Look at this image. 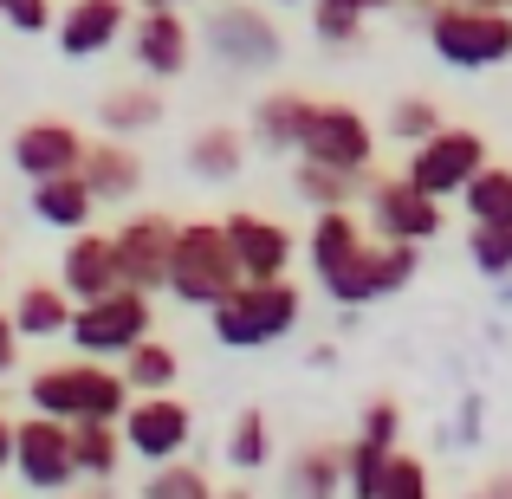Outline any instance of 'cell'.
I'll use <instances>...</instances> for the list:
<instances>
[{
	"label": "cell",
	"instance_id": "cb8c5ba5",
	"mask_svg": "<svg viewBox=\"0 0 512 499\" xmlns=\"http://www.w3.org/2000/svg\"><path fill=\"white\" fill-rule=\"evenodd\" d=\"M240 163H247V137H240V130H227V124L201 130V137L188 143V169H195L201 182H234Z\"/></svg>",
	"mask_w": 512,
	"mask_h": 499
},
{
	"label": "cell",
	"instance_id": "5bb4252c",
	"mask_svg": "<svg viewBox=\"0 0 512 499\" xmlns=\"http://www.w3.org/2000/svg\"><path fill=\"white\" fill-rule=\"evenodd\" d=\"M130 52H137V65L150 78H182L188 59H195V33H188V20L175 7H143Z\"/></svg>",
	"mask_w": 512,
	"mask_h": 499
},
{
	"label": "cell",
	"instance_id": "5b68a950",
	"mask_svg": "<svg viewBox=\"0 0 512 499\" xmlns=\"http://www.w3.org/2000/svg\"><path fill=\"white\" fill-rule=\"evenodd\" d=\"M428 46L441 65L454 72H487V65L512 59V13L506 7H461V0H441L428 7Z\"/></svg>",
	"mask_w": 512,
	"mask_h": 499
},
{
	"label": "cell",
	"instance_id": "6da1fadb",
	"mask_svg": "<svg viewBox=\"0 0 512 499\" xmlns=\"http://www.w3.org/2000/svg\"><path fill=\"white\" fill-rule=\"evenodd\" d=\"M305 247H312L318 286H325L338 305H376V299H389V292H402L415 279V266H422L415 240H383V247H376L370 227H363L350 208H318L312 240H305Z\"/></svg>",
	"mask_w": 512,
	"mask_h": 499
},
{
	"label": "cell",
	"instance_id": "8fae6325",
	"mask_svg": "<svg viewBox=\"0 0 512 499\" xmlns=\"http://www.w3.org/2000/svg\"><path fill=\"white\" fill-rule=\"evenodd\" d=\"M370 227L376 240H435L441 234V201L428 188H415L409 175H370Z\"/></svg>",
	"mask_w": 512,
	"mask_h": 499
},
{
	"label": "cell",
	"instance_id": "52a82bcc",
	"mask_svg": "<svg viewBox=\"0 0 512 499\" xmlns=\"http://www.w3.org/2000/svg\"><path fill=\"white\" fill-rule=\"evenodd\" d=\"M292 150L312 156V163L357 169V175H363V169H370V156H376V130H370V117L350 111V104H318V98H305Z\"/></svg>",
	"mask_w": 512,
	"mask_h": 499
},
{
	"label": "cell",
	"instance_id": "d590c367",
	"mask_svg": "<svg viewBox=\"0 0 512 499\" xmlns=\"http://www.w3.org/2000/svg\"><path fill=\"white\" fill-rule=\"evenodd\" d=\"M357 435H363V441H383V448H396V441H402V409H396V402H370Z\"/></svg>",
	"mask_w": 512,
	"mask_h": 499
},
{
	"label": "cell",
	"instance_id": "f1b7e54d",
	"mask_svg": "<svg viewBox=\"0 0 512 499\" xmlns=\"http://www.w3.org/2000/svg\"><path fill=\"white\" fill-rule=\"evenodd\" d=\"M363 175H370V169H363ZM363 175H357V169H331V163H312V156H299V195L318 201V208H344V201L357 195Z\"/></svg>",
	"mask_w": 512,
	"mask_h": 499
},
{
	"label": "cell",
	"instance_id": "9a60e30c",
	"mask_svg": "<svg viewBox=\"0 0 512 499\" xmlns=\"http://www.w3.org/2000/svg\"><path fill=\"white\" fill-rule=\"evenodd\" d=\"M78 156H85V137H78L65 117H39V124H20V130H13V169H20L26 182L78 169Z\"/></svg>",
	"mask_w": 512,
	"mask_h": 499
},
{
	"label": "cell",
	"instance_id": "9c48e42d",
	"mask_svg": "<svg viewBox=\"0 0 512 499\" xmlns=\"http://www.w3.org/2000/svg\"><path fill=\"white\" fill-rule=\"evenodd\" d=\"M13 467L33 493H65L78 480V461H72V422L59 415H26L13 422Z\"/></svg>",
	"mask_w": 512,
	"mask_h": 499
},
{
	"label": "cell",
	"instance_id": "4316f807",
	"mask_svg": "<svg viewBox=\"0 0 512 499\" xmlns=\"http://www.w3.org/2000/svg\"><path fill=\"white\" fill-rule=\"evenodd\" d=\"M299 111H305V91H266V98L253 104V137H260L266 150H292Z\"/></svg>",
	"mask_w": 512,
	"mask_h": 499
},
{
	"label": "cell",
	"instance_id": "ab89813d",
	"mask_svg": "<svg viewBox=\"0 0 512 499\" xmlns=\"http://www.w3.org/2000/svg\"><path fill=\"white\" fill-rule=\"evenodd\" d=\"M461 7H506L512 13V0H461Z\"/></svg>",
	"mask_w": 512,
	"mask_h": 499
},
{
	"label": "cell",
	"instance_id": "8992f818",
	"mask_svg": "<svg viewBox=\"0 0 512 499\" xmlns=\"http://www.w3.org/2000/svg\"><path fill=\"white\" fill-rule=\"evenodd\" d=\"M65 337H72L85 357H124L137 337H150V292L111 286V292H98V299H78Z\"/></svg>",
	"mask_w": 512,
	"mask_h": 499
},
{
	"label": "cell",
	"instance_id": "4dcf8cb0",
	"mask_svg": "<svg viewBox=\"0 0 512 499\" xmlns=\"http://www.w3.org/2000/svg\"><path fill=\"white\" fill-rule=\"evenodd\" d=\"M292 493H338L344 487V448H305L286 474Z\"/></svg>",
	"mask_w": 512,
	"mask_h": 499
},
{
	"label": "cell",
	"instance_id": "ffe728a7",
	"mask_svg": "<svg viewBox=\"0 0 512 499\" xmlns=\"http://www.w3.org/2000/svg\"><path fill=\"white\" fill-rule=\"evenodd\" d=\"M91 208H98V195L85 188V175L65 169V175H39L33 182V214L46 227H65V234H78V227L91 221Z\"/></svg>",
	"mask_w": 512,
	"mask_h": 499
},
{
	"label": "cell",
	"instance_id": "3957f363",
	"mask_svg": "<svg viewBox=\"0 0 512 499\" xmlns=\"http://www.w3.org/2000/svg\"><path fill=\"white\" fill-rule=\"evenodd\" d=\"M240 279H247V273H240L234 240H227L221 221H188V227H175L163 292H175L182 305H201V312H208V305H221Z\"/></svg>",
	"mask_w": 512,
	"mask_h": 499
},
{
	"label": "cell",
	"instance_id": "ac0fdd59",
	"mask_svg": "<svg viewBox=\"0 0 512 499\" xmlns=\"http://www.w3.org/2000/svg\"><path fill=\"white\" fill-rule=\"evenodd\" d=\"M78 175H85V188H91L98 201H130V195L143 188V156L130 150V143L104 137V143H85Z\"/></svg>",
	"mask_w": 512,
	"mask_h": 499
},
{
	"label": "cell",
	"instance_id": "836d02e7",
	"mask_svg": "<svg viewBox=\"0 0 512 499\" xmlns=\"http://www.w3.org/2000/svg\"><path fill=\"white\" fill-rule=\"evenodd\" d=\"M428 130H441V111L428 98H402L396 111H389V137L396 143H422Z\"/></svg>",
	"mask_w": 512,
	"mask_h": 499
},
{
	"label": "cell",
	"instance_id": "4fadbf2b",
	"mask_svg": "<svg viewBox=\"0 0 512 499\" xmlns=\"http://www.w3.org/2000/svg\"><path fill=\"white\" fill-rule=\"evenodd\" d=\"M175 227H182V221H169V214H130V221L117 227L111 247H117V273H124V286H137V292H163Z\"/></svg>",
	"mask_w": 512,
	"mask_h": 499
},
{
	"label": "cell",
	"instance_id": "74e56055",
	"mask_svg": "<svg viewBox=\"0 0 512 499\" xmlns=\"http://www.w3.org/2000/svg\"><path fill=\"white\" fill-rule=\"evenodd\" d=\"M20 363V331H13V312H0V376H13Z\"/></svg>",
	"mask_w": 512,
	"mask_h": 499
},
{
	"label": "cell",
	"instance_id": "7a4b0ae2",
	"mask_svg": "<svg viewBox=\"0 0 512 499\" xmlns=\"http://www.w3.org/2000/svg\"><path fill=\"white\" fill-rule=\"evenodd\" d=\"M26 402H33L39 415H59V422H85V415L117 422L124 402H130V383H124V370H111V363H98V357H72V363L33 370Z\"/></svg>",
	"mask_w": 512,
	"mask_h": 499
},
{
	"label": "cell",
	"instance_id": "f546056e",
	"mask_svg": "<svg viewBox=\"0 0 512 499\" xmlns=\"http://www.w3.org/2000/svg\"><path fill=\"white\" fill-rule=\"evenodd\" d=\"M422 493H428V467L415 454H402V441H396L370 480V499H422Z\"/></svg>",
	"mask_w": 512,
	"mask_h": 499
},
{
	"label": "cell",
	"instance_id": "ba28073f",
	"mask_svg": "<svg viewBox=\"0 0 512 499\" xmlns=\"http://www.w3.org/2000/svg\"><path fill=\"white\" fill-rule=\"evenodd\" d=\"M480 163H487V137L467 130V124H441V130H428V137L409 150V169L402 175L441 201V195H461L467 175H474Z\"/></svg>",
	"mask_w": 512,
	"mask_h": 499
},
{
	"label": "cell",
	"instance_id": "d6986e66",
	"mask_svg": "<svg viewBox=\"0 0 512 499\" xmlns=\"http://www.w3.org/2000/svg\"><path fill=\"white\" fill-rule=\"evenodd\" d=\"M59 286L72 292V299H98V292L124 286V273H117V247H111V234H78L72 247H65V260H59Z\"/></svg>",
	"mask_w": 512,
	"mask_h": 499
},
{
	"label": "cell",
	"instance_id": "d6a6232c",
	"mask_svg": "<svg viewBox=\"0 0 512 499\" xmlns=\"http://www.w3.org/2000/svg\"><path fill=\"white\" fill-rule=\"evenodd\" d=\"M266 454H273V448H266V415H260V409L234 415V435H227V461L253 474V467H266Z\"/></svg>",
	"mask_w": 512,
	"mask_h": 499
},
{
	"label": "cell",
	"instance_id": "e575fe53",
	"mask_svg": "<svg viewBox=\"0 0 512 499\" xmlns=\"http://www.w3.org/2000/svg\"><path fill=\"white\" fill-rule=\"evenodd\" d=\"M156 467H163V474L150 480L156 499H201V493H208V474H201V467H182L175 454H169V461H156Z\"/></svg>",
	"mask_w": 512,
	"mask_h": 499
},
{
	"label": "cell",
	"instance_id": "7c38bea8",
	"mask_svg": "<svg viewBox=\"0 0 512 499\" xmlns=\"http://www.w3.org/2000/svg\"><path fill=\"white\" fill-rule=\"evenodd\" d=\"M117 428H124V448L130 454H143V461H169V454L188 448L195 415H188V402H175L169 389H143L137 402H124Z\"/></svg>",
	"mask_w": 512,
	"mask_h": 499
},
{
	"label": "cell",
	"instance_id": "83f0119b",
	"mask_svg": "<svg viewBox=\"0 0 512 499\" xmlns=\"http://www.w3.org/2000/svg\"><path fill=\"white\" fill-rule=\"evenodd\" d=\"M389 7V0H312V26L325 46H357L363 39V13Z\"/></svg>",
	"mask_w": 512,
	"mask_h": 499
},
{
	"label": "cell",
	"instance_id": "484cf974",
	"mask_svg": "<svg viewBox=\"0 0 512 499\" xmlns=\"http://www.w3.org/2000/svg\"><path fill=\"white\" fill-rule=\"evenodd\" d=\"M461 201H467V214H474V221H500V227H512V169L480 163L474 175H467Z\"/></svg>",
	"mask_w": 512,
	"mask_h": 499
},
{
	"label": "cell",
	"instance_id": "2e32d148",
	"mask_svg": "<svg viewBox=\"0 0 512 499\" xmlns=\"http://www.w3.org/2000/svg\"><path fill=\"white\" fill-rule=\"evenodd\" d=\"M227 240H234V260H240V273L247 279H279L292 266V234L279 221H266V214H227Z\"/></svg>",
	"mask_w": 512,
	"mask_h": 499
},
{
	"label": "cell",
	"instance_id": "d4e9b609",
	"mask_svg": "<svg viewBox=\"0 0 512 499\" xmlns=\"http://www.w3.org/2000/svg\"><path fill=\"white\" fill-rule=\"evenodd\" d=\"M175 376H182V357H175V344H163V337H137V344L124 350L130 396H143V389H175Z\"/></svg>",
	"mask_w": 512,
	"mask_h": 499
},
{
	"label": "cell",
	"instance_id": "277c9868",
	"mask_svg": "<svg viewBox=\"0 0 512 499\" xmlns=\"http://www.w3.org/2000/svg\"><path fill=\"white\" fill-rule=\"evenodd\" d=\"M214 318V337L227 350H260V344H279L292 325H299V286L286 273L279 279H240L221 305H208Z\"/></svg>",
	"mask_w": 512,
	"mask_h": 499
},
{
	"label": "cell",
	"instance_id": "8d00e7d4",
	"mask_svg": "<svg viewBox=\"0 0 512 499\" xmlns=\"http://www.w3.org/2000/svg\"><path fill=\"white\" fill-rule=\"evenodd\" d=\"M0 20L13 33H46L52 26V0H0Z\"/></svg>",
	"mask_w": 512,
	"mask_h": 499
},
{
	"label": "cell",
	"instance_id": "f35d334b",
	"mask_svg": "<svg viewBox=\"0 0 512 499\" xmlns=\"http://www.w3.org/2000/svg\"><path fill=\"white\" fill-rule=\"evenodd\" d=\"M0 467H13V422H7V409H0Z\"/></svg>",
	"mask_w": 512,
	"mask_h": 499
},
{
	"label": "cell",
	"instance_id": "603a6c76",
	"mask_svg": "<svg viewBox=\"0 0 512 499\" xmlns=\"http://www.w3.org/2000/svg\"><path fill=\"white\" fill-rule=\"evenodd\" d=\"M72 461H78V474L111 480L117 461H124V428L104 422V415H85V422H72Z\"/></svg>",
	"mask_w": 512,
	"mask_h": 499
},
{
	"label": "cell",
	"instance_id": "60d3db41",
	"mask_svg": "<svg viewBox=\"0 0 512 499\" xmlns=\"http://www.w3.org/2000/svg\"><path fill=\"white\" fill-rule=\"evenodd\" d=\"M143 7H188V0H143Z\"/></svg>",
	"mask_w": 512,
	"mask_h": 499
},
{
	"label": "cell",
	"instance_id": "e0dca14e",
	"mask_svg": "<svg viewBox=\"0 0 512 499\" xmlns=\"http://www.w3.org/2000/svg\"><path fill=\"white\" fill-rule=\"evenodd\" d=\"M124 20H130L124 0H72L59 13V52L65 59H98L104 46H117Z\"/></svg>",
	"mask_w": 512,
	"mask_h": 499
},
{
	"label": "cell",
	"instance_id": "30bf717a",
	"mask_svg": "<svg viewBox=\"0 0 512 499\" xmlns=\"http://www.w3.org/2000/svg\"><path fill=\"white\" fill-rule=\"evenodd\" d=\"M201 39H208V52L221 65H234V72H266V65L279 59V26L266 20L260 7H247V0H221V7L208 13V26H201Z\"/></svg>",
	"mask_w": 512,
	"mask_h": 499
},
{
	"label": "cell",
	"instance_id": "44dd1931",
	"mask_svg": "<svg viewBox=\"0 0 512 499\" xmlns=\"http://www.w3.org/2000/svg\"><path fill=\"white\" fill-rule=\"evenodd\" d=\"M65 325H72V292L65 286H26L20 299H13V331H20V344L26 337H65Z\"/></svg>",
	"mask_w": 512,
	"mask_h": 499
},
{
	"label": "cell",
	"instance_id": "7402d4cb",
	"mask_svg": "<svg viewBox=\"0 0 512 499\" xmlns=\"http://www.w3.org/2000/svg\"><path fill=\"white\" fill-rule=\"evenodd\" d=\"M98 124L111 137H143L150 124H163V91H143V85H111L98 98Z\"/></svg>",
	"mask_w": 512,
	"mask_h": 499
},
{
	"label": "cell",
	"instance_id": "1f68e13d",
	"mask_svg": "<svg viewBox=\"0 0 512 499\" xmlns=\"http://www.w3.org/2000/svg\"><path fill=\"white\" fill-rule=\"evenodd\" d=\"M467 247H474V266H480V273H493V279L512 273V227H500V221H474Z\"/></svg>",
	"mask_w": 512,
	"mask_h": 499
}]
</instances>
